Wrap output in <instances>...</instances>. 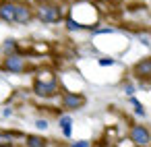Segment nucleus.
<instances>
[{"label": "nucleus", "mask_w": 151, "mask_h": 147, "mask_svg": "<svg viewBox=\"0 0 151 147\" xmlns=\"http://www.w3.org/2000/svg\"><path fill=\"white\" fill-rule=\"evenodd\" d=\"M33 19L46 23V25H52V23H58L62 19V9L58 4H54L52 0H40L35 2V11H33Z\"/></svg>", "instance_id": "obj_1"}, {"label": "nucleus", "mask_w": 151, "mask_h": 147, "mask_svg": "<svg viewBox=\"0 0 151 147\" xmlns=\"http://www.w3.org/2000/svg\"><path fill=\"white\" fill-rule=\"evenodd\" d=\"M2 68L9 71V73L21 75V73H27V71H29V62H27V58L21 56V54H9V56H4V60H2Z\"/></svg>", "instance_id": "obj_2"}, {"label": "nucleus", "mask_w": 151, "mask_h": 147, "mask_svg": "<svg viewBox=\"0 0 151 147\" xmlns=\"http://www.w3.org/2000/svg\"><path fill=\"white\" fill-rule=\"evenodd\" d=\"M128 141L134 147H147L149 141H151V133L145 124H132L130 130H128Z\"/></svg>", "instance_id": "obj_3"}, {"label": "nucleus", "mask_w": 151, "mask_h": 147, "mask_svg": "<svg viewBox=\"0 0 151 147\" xmlns=\"http://www.w3.org/2000/svg\"><path fill=\"white\" fill-rule=\"evenodd\" d=\"M60 102H62L64 110H81L87 104V97L83 93H77V91H62L60 89Z\"/></svg>", "instance_id": "obj_4"}, {"label": "nucleus", "mask_w": 151, "mask_h": 147, "mask_svg": "<svg viewBox=\"0 0 151 147\" xmlns=\"http://www.w3.org/2000/svg\"><path fill=\"white\" fill-rule=\"evenodd\" d=\"M33 93L37 95V97H44V99H48V97H54L56 93H60V85H58V79L56 81H33Z\"/></svg>", "instance_id": "obj_5"}, {"label": "nucleus", "mask_w": 151, "mask_h": 147, "mask_svg": "<svg viewBox=\"0 0 151 147\" xmlns=\"http://www.w3.org/2000/svg\"><path fill=\"white\" fill-rule=\"evenodd\" d=\"M132 75H134V79L143 81V85H147L149 79H151V58H149V56H147V58H141V60L132 66Z\"/></svg>", "instance_id": "obj_6"}, {"label": "nucleus", "mask_w": 151, "mask_h": 147, "mask_svg": "<svg viewBox=\"0 0 151 147\" xmlns=\"http://www.w3.org/2000/svg\"><path fill=\"white\" fill-rule=\"evenodd\" d=\"M31 21H33V6H29L27 2H15V23L27 25Z\"/></svg>", "instance_id": "obj_7"}, {"label": "nucleus", "mask_w": 151, "mask_h": 147, "mask_svg": "<svg viewBox=\"0 0 151 147\" xmlns=\"http://www.w3.org/2000/svg\"><path fill=\"white\" fill-rule=\"evenodd\" d=\"M25 133L21 130H0V147H17V143L25 141Z\"/></svg>", "instance_id": "obj_8"}, {"label": "nucleus", "mask_w": 151, "mask_h": 147, "mask_svg": "<svg viewBox=\"0 0 151 147\" xmlns=\"http://www.w3.org/2000/svg\"><path fill=\"white\" fill-rule=\"evenodd\" d=\"M93 2H95V9L101 15H106V17H112V15H116L120 11V6H118L116 0H93Z\"/></svg>", "instance_id": "obj_9"}, {"label": "nucleus", "mask_w": 151, "mask_h": 147, "mask_svg": "<svg viewBox=\"0 0 151 147\" xmlns=\"http://www.w3.org/2000/svg\"><path fill=\"white\" fill-rule=\"evenodd\" d=\"M0 19L15 23V0H0Z\"/></svg>", "instance_id": "obj_10"}, {"label": "nucleus", "mask_w": 151, "mask_h": 147, "mask_svg": "<svg viewBox=\"0 0 151 147\" xmlns=\"http://www.w3.org/2000/svg\"><path fill=\"white\" fill-rule=\"evenodd\" d=\"M23 143H25V147H50V141L40 135H27Z\"/></svg>", "instance_id": "obj_11"}, {"label": "nucleus", "mask_w": 151, "mask_h": 147, "mask_svg": "<svg viewBox=\"0 0 151 147\" xmlns=\"http://www.w3.org/2000/svg\"><path fill=\"white\" fill-rule=\"evenodd\" d=\"M29 50H31V54H48V52H52V46H48L46 42H35L29 46Z\"/></svg>", "instance_id": "obj_12"}, {"label": "nucleus", "mask_w": 151, "mask_h": 147, "mask_svg": "<svg viewBox=\"0 0 151 147\" xmlns=\"http://www.w3.org/2000/svg\"><path fill=\"white\" fill-rule=\"evenodd\" d=\"M60 128H62V135L64 137H70L73 135V120H70V116H62L60 118Z\"/></svg>", "instance_id": "obj_13"}, {"label": "nucleus", "mask_w": 151, "mask_h": 147, "mask_svg": "<svg viewBox=\"0 0 151 147\" xmlns=\"http://www.w3.org/2000/svg\"><path fill=\"white\" fill-rule=\"evenodd\" d=\"M64 23H66V29H70V31H85V29H87L83 23L75 21L73 17H66V19H64Z\"/></svg>", "instance_id": "obj_14"}, {"label": "nucleus", "mask_w": 151, "mask_h": 147, "mask_svg": "<svg viewBox=\"0 0 151 147\" xmlns=\"http://www.w3.org/2000/svg\"><path fill=\"white\" fill-rule=\"evenodd\" d=\"M2 52L9 56V54H17V42L15 40H6L4 46H2Z\"/></svg>", "instance_id": "obj_15"}, {"label": "nucleus", "mask_w": 151, "mask_h": 147, "mask_svg": "<svg viewBox=\"0 0 151 147\" xmlns=\"http://www.w3.org/2000/svg\"><path fill=\"white\" fill-rule=\"evenodd\" d=\"M130 106L134 108V112H137L139 116H145V110H143V104H141V102H139V99H137L134 95H130Z\"/></svg>", "instance_id": "obj_16"}, {"label": "nucleus", "mask_w": 151, "mask_h": 147, "mask_svg": "<svg viewBox=\"0 0 151 147\" xmlns=\"http://www.w3.org/2000/svg\"><path fill=\"white\" fill-rule=\"evenodd\" d=\"M93 147H110V141L101 137V139H97V141L93 143Z\"/></svg>", "instance_id": "obj_17"}, {"label": "nucleus", "mask_w": 151, "mask_h": 147, "mask_svg": "<svg viewBox=\"0 0 151 147\" xmlns=\"http://www.w3.org/2000/svg\"><path fill=\"white\" fill-rule=\"evenodd\" d=\"M116 60L114 58H99V66H112Z\"/></svg>", "instance_id": "obj_18"}, {"label": "nucleus", "mask_w": 151, "mask_h": 147, "mask_svg": "<svg viewBox=\"0 0 151 147\" xmlns=\"http://www.w3.org/2000/svg\"><path fill=\"white\" fill-rule=\"evenodd\" d=\"M35 124H37V128H42V130H44V128H48V120H44V118H40Z\"/></svg>", "instance_id": "obj_19"}, {"label": "nucleus", "mask_w": 151, "mask_h": 147, "mask_svg": "<svg viewBox=\"0 0 151 147\" xmlns=\"http://www.w3.org/2000/svg\"><path fill=\"white\" fill-rule=\"evenodd\" d=\"M73 147H89V143H87V141H77Z\"/></svg>", "instance_id": "obj_20"}]
</instances>
